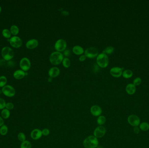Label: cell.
I'll return each mask as SVG.
<instances>
[{"label": "cell", "mask_w": 149, "mask_h": 148, "mask_svg": "<svg viewBox=\"0 0 149 148\" xmlns=\"http://www.w3.org/2000/svg\"><path fill=\"white\" fill-rule=\"evenodd\" d=\"M62 65H63L64 67L66 68L70 67L71 64V61L68 58V57L64 58L62 60Z\"/></svg>", "instance_id": "cell-24"}, {"label": "cell", "mask_w": 149, "mask_h": 148, "mask_svg": "<svg viewBox=\"0 0 149 148\" xmlns=\"http://www.w3.org/2000/svg\"><path fill=\"white\" fill-rule=\"evenodd\" d=\"M25 75V73L24 71L21 70H18L15 71L13 74L14 78L16 79H20L24 78Z\"/></svg>", "instance_id": "cell-19"}, {"label": "cell", "mask_w": 149, "mask_h": 148, "mask_svg": "<svg viewBox=\"0 0 149 148\" xmlns=\"http://www.w3.org/2000/svg\"><path fill=\"white\" fill-rule=\"evenodd\" d=\"M1 11H2V8L0 7V13L1 12Z\"/></svg>", "instance_id": "cell-41"}, {"label": "cell", "mask_w": 149, "mask_h": 148, "mask_svg": "<svg viewBox=\"0 0 149 148\" xmlns=\"http://www.w3.org/2000/svg\"><path fill=\"white\" fill-rule=\"evenodd\" d=\"M2 92L6 96L12 97L15 95V89L12 86L10 85L5 86L2 89Z\"/></svg>", "instance_id": "cell-7"}, {"label": "cell", "mask_w": 149, "mask_h": 148, "mask_svg": "<svg viewBox=\"0 0 149 148\" xmlns=\"http://www.w3.org/2000/svg\"><path fill=\"white\" fill-rule=\"evenodd\" d=\"M32 144L29 141L25 140L21 144V148H32Z\"/></svg>", "instance_id": "cell-27"}, {"label": "cell", "mask_w": 149, "mask_h": 148, "mask_svg": "<svg viewBox=\"0 0 149 148\" xmlns=\"http://www.w3.org/2000/svg\"><path fill=\"white\" fill-rule=\"evenodd\" d=\"M126 91L128 94L133 95L135 93L136 91L135 86L133 84H128L126 87Z\"/></svg>", "instance_id": "cell-17"}, {"label": "cell", "mask_w": 149, "mask_h": 148, "mask_svg": "<svg viewBox=\"0 0 149 148\" xmlns=\"http://www.w3.org/2000/svg\"><path fill=\"white\" fill-rule=\"evenodd\" d=\"M123 68H120L117 67H115L112 68L110 69V74L114 77L118 78L120 77L122 75V73L123 72Z\"/></svg>", "instance_id": "cell-12"}, {"label": "cell", "mask_w": 149, "mask_h": 148, "mask_svg": "<svg viewBox=\"0 0 149 148\" xmlns=\"http://www.w3.org/2000/svg\"><path fill=\"white\" fill-rule=\"evenodd\" d=\"M42 136V130L39 129H34L31 133V137L34 140H38L40 139Z\"/></svg>", "instance_id": "cell-15"}, {"label": "cell", "mask_w": 149, "mask_h": 148, "mask_svg": "<svg viewBox=\"0 0 149 148\" xmlns=\"http://www.w3.org/2000/svg\"><path fill=\"white\" fill-rule=\"evenodd\" d=\"M64 56L61 52L55 51L51 53L49 57V61L54 65H58L62 62Z\"/></svg>", "instance_id": "cell-2"}, {"label": "cell", "mask_w": 149, "mask_h": 148, "mask_svg": "<svg viewBox=\"0 0 149 148\" xmlns=\"http://www.w3.org/2000/svg\"><path fill=\"white\" fill-rule=\"evenodd\" d=\"M106 118L104 116L101 115L98 117L97 119V123L99 126H102L106 122Z\"/></svg>", "instance_id": "cell-23"}, {"label": "cell", "mask_w": 149, "mask_h": 148, "mask_svg": "<svg viewBox=\"0 0 149 148\" xmlns=\"http://www.w3.org/2000/svg\"><path fill=\"white\" fill-rule=\"evenodd\" d=\"M4 121L3 120V118L0 116V127L4 125Z\"/></svg>", "instance_id": "cell-39"}, {"label": "cell", "mask_w": 149, "mask_h": 148, "mask_svg": "<svg viewBox=\"0 0 149 148\" xmlns=\"http://www.w3.org/2000/svg\"><path fill=\"white\" fill-rule=\"evenodd\" d=\"M72 52L77 55H81L84 53V51L81 46L75 45L72 48Z\"/></svg>", "instance_id": "cell-18"}, {"label": "cell", "mask_w": 149, "mask_h": 148, "mask_svg": "<svg viewBox=\"0 0 149 148\" xmlns=\"http://www.w3.org/2000/svg\"><path fill=\"white\" fill-rule=\"evenodd\" d=\"M38 45V41L35 39H31L29 40L26 43V46L29 49H33L37 47Z\"/></svg>", "instance_id": "cell-16"}, {"label": "cell", "mask_w": 149, "mask_h": 148, "mask_svg": "<svg viewBox=\"0 0 149 148\" xmlns=\"http://www.w3.org/2000/svg\"><path fill=\"white\" fill-rule=\"evenodd\" d=\"M141 81L142 80L141 78H140V77H137V78H135L134 79L133 84L135 86H139V85H140V84L141 83Z\"/></svg>", "instance_id": "cell-34"}, {"label": "cell", "mask_w": 149, "mask_h": 148, "mask_svg": "<svg viewBox=\"0 0 149 148\" xmlns=\"http://www.w3.org/2000/svg\"><path fill=\"white\" fill-rule=\"evenodd\" d=\"M127 121L128 123L132 126H138L140 123V119L137 116L132 114L128 117Z\"/></svg>", "instance_id": "cell-8"}, {"label": "cell", "mask_w": 149, "mask_h": 148, "mask_svg": "<svg viewBox=\"0 0 149 148\" xmlns=\"http://www.w3.org/2000/svg\"><path fill=\"white\" fill-rule=\"evenodd\" d=\"M2 35L6 38H9L11 36V31L8 29H5L2 31Z\"/></svg>", "instance_id": "cell-30"}, {"label": "cell", "mask_w": 149, "mask_h": 148, "mask_svg": "<svg viewBox=\"0 0 149 148\" xmlns=\"http://www.w3.org/2000/svg\"><path fill=\"white\" fill-rule=\"evenodd\" d=\"M139 128L143 131H147L149 129V124L147 122H143L140 124Z\"/></svg>", "instance_id": "cell-22"}, {"label": "cell", "mask_w": 149, "mask_h": 148, "mask_svg": "<svg viewBox=\"0 0 149 148\" xmlns=\"http://www.w3.org/2000/svg\"><path fill=\"white\" fill-rule=\"evenodd\" d=\"M140 132V128L138 126H136V127H134L133 128V132L134 133L136 134H138Z\"/></svg>", "instance_id": "cell-36"}, {"label": "cell", "mask_w": 149, "mask_h": 148, "mask_svg": "<svg viewBox=\"0 0 149 148\" xmlns=\"http://www.w3.org/2000/svg\"><path fill=\"white\" fill-rule=\"evenodd\" d=\"M85 148H97L99 145V141L94 136H89L86 138L83 142Z\"/></svg>", "instance_id": "cell-1"}, {"label": "cell", "mask_w": 149, "mask_h": 148, "mask_svg": "<svg viewBox=\"0 0 149 148\" xmlns=\"http://www.w3.org/2000/svg\"><path fill=\"white\" fill-rule=\"evenodd\" d=\"M7 82V79L5 76H1L0 77V87H3L5 86Z\"/></svg>", "instance_id": "cell-29"}, {"label": "cell", "mask_w": 149, "mask_h": 148, "mask_svg": "<svg viewBox=\"0 0 149 148\" xmlns=\"http://www.w3.org/2000/svg\"><path fill=\"white\" fill-rule=\"evenodd\" d=\"M133 75L132 71L130 70H126L123 72L122 76L124 78L126 79H129L131 78Z\"/></svg>", "instance_id": "cell-20"}, {"label": "cell", "mask_w": 149, "mask_h": 148, "mask_svg": "<svg viewBox=\"0 0 149 148\" xmlns=\"http://www.w3.org/2000/svg\"><path fill=\"white\" fill-rule=\"evenodd\" d=\"M2 54L4 59L6 60H11L14 56V53L13 50L8 46L5 47L2 49Z\"/></svg>", "instance_id": "cell-4"}, {"label": "cell", "mask_w": 149, "mask_h": 148, "mask_svg": "<svg viewBox=\"0 0 149 148\" xmlns=\"http://www.w3.org/2000/svg\"><path fill=\"white\" fill-rule=\"evenodd\" d=\"M8 132V127L6 125H4L0 127V134L2 136H5Z\"/></svg>", "instance_id": "cell-25"}, {"label": "cell", "mask_w": 149, "mask_h": 148, "mask_svg": "<svg viewBox=\"0 0 149 148\" xmlns=\"http://www.w3.org/2000/svg\"><path fill=\"white\" fill-rule=\"evenodd\" d=\"M106 132V130L104 126H98L94 131L93 136L97 139L101 138L104 136Z\"/></svg>", "instance_id": "cell-9"}, {"label": "cell", "mask_w": 149, "mask_h": 148, "mask_svg": "<svg viewBox=\"0 0 149 148\" xmlns=\"http://www.w3.org/2000/svg\"><path fill=\"white\" fill-rule=\"evenodd\" d=\"M85 55L89 58H94L98 55V51L95 47H90L87 48L84 52Z\"/></svg>", "instance_id": "cell-5"}, {"label": "cell", "mask_w": 149, "mask_h": 148, "mask_svg": "<svg viewBox=\"0 0 149 148\" xmlns=\"http://www.w3.org/2000/svg\"><path fill=\"white\" fill-rule=\"evenodd\" d=\"M10 31L12 35H16L18 34L19 33V29L18 27L17 26L13 25H12L11 27Z\"/></svg>", "instance_id": "cell-28"}, {"label": "cell", "mask_w": 149, "mask_h": 148, "mask_svg": "<svg viewBox=\"0 0 149 148\" xmlns=\"http://www.w3.org/2000/svg\"><path fill=\"white\" fill-rule=\"evenodd\" d=\"M6 102L4 99L0 98V110L5 109L6 106Z\"/></svg>", "instance_id": "cell-32"}, {"label": "cell", "mask_w": 149, "mask_h": 148, "mask_svg": "<svg viewBox=\"0 0 149 148\" xmlns=\"http://www.w3.org/2000/svg\"><path fill=\"white\" fill-rule=\"evenodd\" d=\"M11 46L15 48H19L21 46L22 41L21 39L17 36H14L9 40Z\"/></svg>", "instance_id": "cell-11"}, {"label": "cell", "mask_w": 149, "mask_h": 148, "mask_svg": "<svg viewBox=\"0 0 149 148\" xmlns=\"http://www.w3.org/2000/svg\"><path fill=\"white\" fill-rule=\"evenodd\" d=\"M97 148H104L101 145H98V146L97 147Z\"/></svg>", "instance_id": "cell-40"}, {"label": "cell", "mask_w": 149, "mask_h": 148, "mask_svg": "<svg viewBox=\"0 0 149 148\" xmlns=\"http://www.w3.org/2000/svg\"><path fill=\"white\" fill-rule=\"evenodd\" d=\"M114 48L113 47V46H107L105 49V50L103 51V53L106 54V55L107 54H111L114 52Z\"/></svg>", "instance_id": "cell-26"}, {"label": "cell", "mask_w": 149, "mask_h": 148, "mask_svg": "<svg viewBox=\"0 0 149 148\" xmlns=\"http://www.w3.org/2000/svg\"><path fill=\"white\" fill-rule=\"evenodd\" d=\"M31 66L30 61L27 58H23L20 62V67L24 71L29 70Z\"/></svg>", "instance_id": "cell-10"}, {"label": "cell", "mask_w": 149, "mask_h": 148, "mask_svg": "<svg viewBox=\"0 0 149 148\" xmlns=\"http://www.w3.org/2000/svg\"><path fill=\"white\" fill-rule=\"evenodd\" d=\"M42 135H43L44 136H47L49 135L50 134V130L49 129H47V128H45L42 131Z\"/></svg>", "instance_id": "cell-35"}, {"label": "cell", "mask_w": 149, "mask_h": 148, "mask_svg": "<svg viewBox=\"0 0 149 148\" xmlns=\"http://www.w3.org/2000/svg\"><path fill=\"white\" fill-rule=\"evenodd\" d=\"M97 62L99 67L105 68L108 66L109 59L108 56L104 53L98 54L97 57Z\"/></svg>", "instance_id": "cell-3"}, {"label": "cell", "mask_w": 149, "mask_h": 148, "mask_svg": "<svg viewBox=\"0 0 149 148\" xmlns=\"http://www.w3.org/2000/svg\"><path fill=\"white\" fill-rule=\"evenodd\" d=\"M70 54V51L69 50H65L64 51V55L65 57H69Z\"/></svg>", "instance_id": "cell-38"}, {"label": "cell", "mask_w": 149, "mask_h": 148, "mask_svg": "<svg viewBox=\"0 0 149 148\" xmlns=\"http://www.w3.org/2000/svg\"><path fill=\"white\" fill-rule=\"evenodd\" d=\"M1 116L3 119H7L10 116V110L5 108L2 109L1 112Z\"/></svg>", "instance_id": "cell-21"}, {"label": "cell", "mask_w": 149, "mask_h": 148, "mask_svg": "<svg viewBox=\"0 0 149 148\" xmlns=\"http://www.w3.org/2000/svg\"><path fill=\"white\" fill-rule=\"evenodd\" d=\"M67 47V43L64 39H60L56 41L55 48L56 51L61 52L64 51Z\"/></svg>", "instance_id": "cell-6"}, {"label": "cell", "mask_w": 149, "mask_h": 148, "mask_svg": "<svg viewBox=\"0 0 149 148\" xmlns=\"http://www.w3.org/2000/svg\"><path fill=\"white\" fill-rule=\"evenodd\" d=\"M60 73V70L57 67H52L48 70V75L51 78H56L59 76Z\"/></svg>", "instance_id": "cell-14"}, {"label": "cell", "mask_w": 149, "mask_h": 148, "mask_svg": "<svg viewBox=\"0 0 149 148\" xmlns=\"http://www.w3.org/2000/svg\"><path fill=\"white\" fill-rule=\"evenodd\" d=\"M18 140L21 142H23L26 140L25 135L23 133H18Z\"/></svg>", "instance_id": "cell-31"}, {"label": "cell", "mask_w": 149, "mask_h": 148, "mask_svg": "<svg viewBox=\"0 0 149 148\" xmlns=\"http://www.w3.org/2000/svg\"><path fill=\"white\" fill-rule=\"evenodd\" d=\"M14 108V105L13 103H10V102L6 103L5 108L9 110H11L13 109Z\"/></svg>", "instance_id": "cell-33"}, {"label": "cell", "mask_w": 149, "mask_h": 148, "mask_svg": "<svg viewBox=\"0 0 149 148\" xmlns=\"http://www.w3.org/2000/svg\"><path fill=\"white\" fill-rule=\"evenodd\" d=\"M90 112L94 117H99L102 113V109L98 105H93L91 107Z\"/></svg>", "instance_id": "cell-13"}, {"label": "cell", "mask_w": 149, "mask_h": 148, "mask_svg": "<svg viewBox=\"0 0 149 148\" xmlns=\"http://www.w3.org/2000/svg\"><path fill=\"white\" fill-rule=\"evenodd\" d=\"M87 57L85 55H81L80 56V57H79V60L80 62H83L85 61L86 60V58Z\"/></svg>", "instance_id": "cell-37"}]
</instances>
